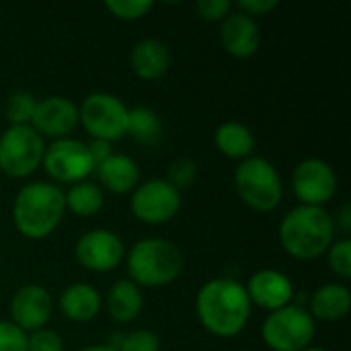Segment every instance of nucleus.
<instances>
[{"label":"nucleus","mask_w":351,"mask_h":351,"mask_svg":"<svg viewBox=\"0 0 351 351\" xmlns=\"http://www.w3.org/2000/svg\"><path fill=\"white\" fill-rule=\"evenodd\" d=\"M64 202H66V212H72L78 218H90L103 210L105 193L97 183L80 181V183H74L64 193Z\"/></svg>","instance_id":"nucleus-23"},{"label":"nucleus","mask_w":351,"mask_h":351,"mask_svg":"<svg viewBox=\"0 0 351 351\" xmlns=\"http://www.w3.org/2000/svg\"><path fill=\"white\" fill-rule=\"evenodd\" d=\"M292 191L300 206L325 208L337 191V175L329 162L306 158L292 173Z\"/></svg>","instance_id":"nucleus-11"},{"label":"nucleus","mask_w":351,"mask_h":351,"mask_svg":"<svg viewBox=\"0 0 351 351\" xmlns=\"http://www.w3.org/2000/svg\"><path fill=\"white\" fill-rule=\"evenodd\" d=\"M251 308L245 286L232 278H214L195 296V315L202 327L220 339L241 335L251 319Z\"/></svg>","instance_id":"nucleus-1"},{"label":"nucleus","mask_w":351,"mask_h":351,"mask_svg":"<svg viewBox=\"0 0 351 351\" xmlns=\"http://www.w3.org/2000/svg\"><path fill=\"white\" fill-rule=\"evenodd\" d=\"M234 10V4L228 0H199L195 4V12L199 19L208 23H220Z\"/></svg>","instance_id":"nucleus-30"},{"label":"nucleus","mask_w":351,"mask_h":351,"mask_svg":"<svg viewBox=\"0 0 351 351\" xmlns=\"http://www.w3.org/2000/svg\"><path fill=\"white\" fill-rule=\"evenodd\" d=\"M234 189L245 206L261 214L276 210L284 197L282 177L263 156H249L241 160L234 171Z\"/></svg>","instance_id":"nucleus-5"},{"label":"nucleus","mask_w":351,"mask_h":351,"mask_svg":"<svg viewBox=\"0 0 351 351\" xmlns=\"http://www.w3.org/2000/svg\"><path fill=\"white\" fill-rule=\"evenodd\" d=\"M35 107H37L35 95H31L29 90H16L8 97L4 113L10 125H31Z\"/></svg>","instance_id":"nucleus-26"},{"label":"nucleus","mask_w":351,"mask_h":351,"mask_svg":"<svg viewBox=\"0 0 351 351\" xmlns=\"http://www.w3.org/2000/svg\"><path fill=\"white\" fill-rule=\"evenodd\" d=\"M214 144L218 152L232 160H245L253 156L255 136L253 132L241 121H226L214 132Z\"/></svg>","instance_id":"nucleus-22"},{"label":"nucleus","mask_w":351,"mask_h":351,"mask_svg":"<svg viewBox=\"0 0 351 351\" xmlns=\"http://www.w3.org/2000/svg\"><path fill=\"white\" fill-rule=\"evenodd\" d=\"M130 66L142 80H160L171 68V49L160 39H142L132 47Z\"/></svg>","instance_id":"nucleus-17"},{"label":"nucleus","mask_w":351,"mask_h":351,"mask_svg":"<svg viewBox=\"0 0 351 351\" xmlns=\"http://www.w3.org/2000/svg\"><path fill=\"white\" fill-rule=\"evenodd\" d=\"M105 308L115 323H134L144 308L142 290L132 280H117L105 296Z\"/></svg>","instance_id":"nucleus-21"},{"label":"nucleus","mask_w":351,"mask_h":351,"mask_svg":"<svg viewBox=\"0 0 351 351\" xmlns=\"http://www.w3.org/2000/svg\"><path fill=\"white\" fill-rule=\"evenodd\" d=\"M53 300L51 294L39 284H27L19 288L10 300V323L27 335L45 329L51 319Z\"/></svg>","instance_id":"nucleus-13"},{"label":"nucleus","mask_w":351,"mask_h":351,"mask_svg":"<svg viewBox=\"0 0 351 351\" xmlns=\"http://www.w3.org/2000/svg\"><path fill=\"white\" fill-rule=\"evenodd\" d=\"M76 261L95 274H107L119 267L125 257V247L113 230L95 228L84 232L74 247Z\"/></svg>","instance_id":"nucleus-12"},{"label":"nucleus","mask_w":351,"mask_h":351,"mask_svg":"<svg viewBox=\"0 0 351 351\" xmlns=\"http://www.w3.org/2000/svg\"><path fill=\"white\" fill-rule=\"evenodd\" d=\"M115 351H160V339L150 329H136L132 333H115L107 341Z\"/></svg>","instance_id":"nucleus-25"},{"label":"nucleus","mask_w":351,"mask_h":351,"mask_svg":"<svg viewBox=\"0 0 351 351\" xmlns=\"http://www.w3.org/2000/svg\"><path fill=\"white\" fill-rule=\"evenodd\" d=\"M66 214L64 191L56 183L35 181L19 189L12 202L14 228L31 241L49 237Z\"/></svg>","instance_id":"nucleus-3"},{"label":"nucleus","mask_w":351,"mask_h":351,"mask_svg":"<svg viewBox=\"0 0 351 351\" xmlns=\"http://www.w3.org/2000/svg\"><path fill=\"white\" fill-rule=\"evenodd\" d=\"M335 228H341V232H350L351 228V208L346 204L341 206L339 214H337V220H335Z\"/></svg>","instance_id":"nucleus-35"},{"label":"nucleus","mask_w":351,"mask_h":351,"mask_svg":"<svg viewBox=\"0 0 351 351\" xmlns=\"http://www.w3.org/2000/svg\"><path fill=\"white\" fill-rule=\"evenodd\" d=\"M78 125V105L62 95H51L37 101L31 128L41 138L62 140L70 138L74 128Z\"/></svg>","instance_id":"nucleus-14"},{"label":"nucleus","mask_w":351,"mask_h":351,"mask_svg":"<svg viewBox=\"0 0 351 351\" xmlns=\"http://www.w3.org/2000/svg\"><path fill=\"white\" fill-rule=\"evenodd\" d=\"M95 173L99 179V187L115 195L132 193L140 181V169L136 160L128 154H117V152H113L101 165H97Z\"/></svg>","instance_id":"nucleus-18"},{"label":"nucleus","mask_w":351,"mask_h":351,"mask_svg":"<svg viewBox=\"0 0 351 351\" xmlns=\"http://www.w3.org/2000/svg\"><path fill=\"white\" fill-rule=\"evenodd\" d=\"M60 313L72 323H88L103 308L101 292L90 284H72L68 286L58 300Z\"/></svg>","instance_id":"nucleus-19"},{"label":"nucleus","mask_w":351,"mask_h":351,"mask_svg":"<svg viewBox=\"0 0 351 351\" xmlns=\"http://www.w3.org/2000/svg\"><path fill=\"white\" fill-rule=\"evenodd\" d=\"M0 351H27V333L10 321H0Z\"/></svg>","instance_id":"nucleus-32"},{"label":"nucleus","mask_w":351,"mask_h":351,"mask_svg":"<svg viewBox=\"0 0 351 351\" xmlns=\"http://www.w3.org/2000/svg\"><path fill=\"white\" fill-rule=\"evenodd\" d=\"M128 105L111 93H90L78 107V123L93 140L115 142L128 130Z\"/></svg>","instance_id":"nucleus-8"},{"label":"nucleus","mask_w":351,"mask_h":351,"mask_svg":"<svg viewBox=\"0 0 351 351\" xmlns=\"http://www.w3.org/2000/svg\"><path fill=\"white\" fill-rule=\"evenodd\" d=\"M195 179H197V165L191 158L183 156V158H177L171 162L165 181H169L181 193L183 189H189L195 183Z\"/></svg>","instance_id":"nucleus-28"},{"label":"nucleus","mask_w":351,"mask_h":351,"mask_svg":"<svg viewBox=\"0 0 351 351\" xmlns=\"http://www.w3.org/2000/svg\"><path fill=\"white\" fill-rule=\"evenodd\" d=\"M150 0H107L105 8L119 21H138L152 10Z\"/></svg>","instance_id":"nucleus-29"},{"label":"nucleus","mask_w":351,"mask_h":351,"mask_svg":"<svg viewBox=\"0 0 351 351\" xmlns=\"http://www.w3.org/2000/svg\"><path fill=\"white\" fill-rule=\"evenodd\" d=\"M125 265L130 276L128 280H132L138 288H162L181 276L185 259L175 243L148 237L130 249Z\"/></svg>","instance_id":"nucleus-4"},{"label":"nucleus","mask_w":351,"mask_h":351,"mask_svg":"<svg viewBox=\"0 0 351 351\" xmlns=\"http://www.w3.org/2000/svg\"><path fill=\"white\" fill-rule=\"evenodd\" d=\"M43 138L31 125H8L0 134V171L10 179L33 175L43 162Z\"/></svg>","instance_id":"nucleus-7"},{"label":"nucleus","mask_w":351,"mask_h":351,"mask_svg":"<svg viewBox=\"0 0 351 351\" xmlns=\"http://www.w3.org/2000/svg\"><path fill=\"white\" fill-rule=\"evenodd\" d=\"M43 169L58 183H80L86 181L90 173H95V162L88 154V146L76 138L53 140L45 146L43 152Z\"/></svg>","instance_id":"nucleus-9"},{"label":"nucleus","mask_w":351,"mask_h":351,"mask_svg":"<svg viewBox=\"0 0 351 351\" xmlns=\"http://www.w3.org/2000/svg\"><path fill=\"white\" fill-rule=\"evenodd\" d=\"M335 218L325 208L296 206L280 222L282 249L300 261L319 259L335 243Z\"/></svg>","instance_id":"nucleus-2"},{"label":"nucleus","mask_w":351,"mask_h":351,"mask_svg":"<svg viewBox=\"0 0 351 351\" xmlns=\"http://www.w3.org/2000/svg\"><path fill=\"white\" fill-rule=\"evenodd\" d=\"M86 146H88V154H90V158H93L95 167H97V165H101L107 156H111V154H113L111 144H109V142H103V140H93V142H90V144H86Z\"/></svg>","instance_id":"nucleus-34"},{"label":"nucleus","mask_w":351,"mask_h":351,"mask_svg":"<svg viewBox=\"0 0 351 351\" xmlns=\"http://www.w3.org/2000/svg\"><path fill=\"white\" fill-rule=\"evenodd\" d=\"M317 321L300 304H288L265 317L261 339L271 351H304L313 346Z\"/></svg>","instance_id":"nucleus-6"},{"label":"nucleus","mask_w":351,"mask_h":351,"mask_svg":"<svg viewBox=\"0 0 351 351\" xmlns=\"http://www.w3.org/2000/svg\"><path fill=\"white\" fill-rule=\"evenodd\" d=\"M278 6H280L278 0H241L237 4V10L251 16V19H255V16H263V14L274 12Z\"/></svg>","instance_id":"nucleus-33"},{"label":"nucleus","mask_w":351,"mask_h":351,"mask_svg":"<svg viewBox=\"0 0 351 351\" xmlns=\"http://www.w3.org/2000/svg\"><path fill=\"white\" fill-rule=\"evenodd\" d=\"M125 136H132L142 146H154L162 138V121L150 107H134L128 111V130Z\"/></svg>","instance_id":"nucleus-24"},{"label":"nucleus","mask_w":351,"mask_h":351,"mask_svg":"<svg viewBox=\"0 0 351 351\" xmlns=\"http://www.w3.org/2000/svg\"><path fill=\"white\" fill-rule=\"evenodd\" d=\"M27 351H64V341L56 331L39 329L27 335Z\"/></svg>","instance_id":"nucleus-31"},{"label":"nucleus","mask_w":351,"mask_h":351,"mask_svg":"<svg viewBox=\"0 0 351 351\" xmlns=\"http://www.w3.org/2000/svg\"><path fill=\"white\" fill-rule=\"evenodd\" d=\"M251 306L263 308L267 313L280 311L294 302V284L292 280L278 269H261L249 278L245 284Z\"/></svg>","instance_id":"nucleus-15"},{"label":"nucleus","mask_w":351,"mask_h":351,"mask_svg":"<svg viewBox=\"0 0 351 351\" xmlns=\"http://www.w3.org/2000/svg\"><path fill=\"white\" fill-rule=\"evenodd\" d=\"M304 351H329V350H323V348H306Z\"/></svg>","instance_id":"nucleus-37"},{"label":"nucleus","mask_w":351,"mask_h":351,"mask_svg":"<svg viewBox=\"0 0 351 351\" xmlns=\"http://www.w3.org/2000/svg\"><path fill=\"white\" fill-rule=\"evenodd\" d=\"M80 351H115L113 348H109L107 343H97V346H86V348H82Z\"/></svg>","instance_id":"nucleus-36"},{"label":"nucleus","mask_w":351,"mask_h":351,"mask_svg":"<svg viewBox=\"0 0 351 351\" xmlns=\"http://www.w3.org/2000/svg\"><path fill=\"white\" fill-rule=\"evenodd\" d=\"M130 210L144 224H165L179 214L181 193L165 179H150L132 191Z\"/></svg>","instance_id":"nucleus-10"},{"label":"nucleus","mask_w":351,"mask_h":351,"mask_svg":"<svg viewBox=\"0 0 351 351\" xmlns=\"http://www.w3.org/2000/svg\"><path fill=\"white\" fill-rule=\"evenodd\" d=\"M327 259H329V269L339 278V280H350L351 278V241L339 239L335 241L329 251H327Z\"/></svg>","instance_id":"nucleus-27"},{"label":"nucleus","mask_w":351,"mask_h":351,"mask_svg":"<svg viewBox=\"0 0 351 351\" xmlns=\"http://www.w3.org/2000/svg\"><path fill=\"white\" fill-rule=\"evenodd\" d=\"M351 311V292L346 284H325L321 286L308 302V313L317 321L335 323L350 315Z\"/></svg>","instance_id":"nucleus-20"},{"label":"nucleus","mask_w":351,"mask_h":351,"mask_svg":"<svg viewBox=\"0 0 351 351\" xmlns=\"http://www.w3.org/2000/svg\"><path fill=\"white\" fill-rule=\"evenodd\" d=\"M220 43L232 58L247 60L257 53L261 43V31L255 19L232 10L220 27Z\"/></svg>","instance_id":"nucleus-16"}]
</instances>
